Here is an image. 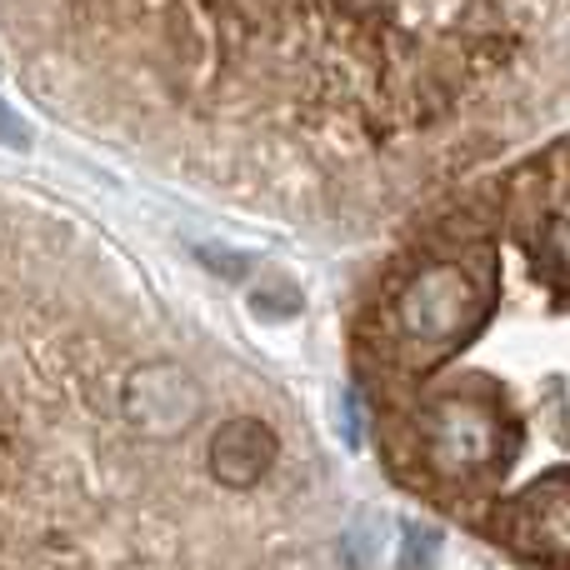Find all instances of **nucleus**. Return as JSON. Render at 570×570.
<instances>
[{
	"label": "nucleus",
	"instance_id": "nucleus-1",
	"mask_svg": "<svg viewBox=\"0 0 570 570\" xmlns=\"http://www.w3.org/2000/svg\"><path fill=\"white\" fill-rule=\"evenodd\" d=\"M0 56L76 136L341 240L391 236L570 116V6L0 0Z\"/></svg>",
	"mask_w": 570,
	"mask_h": 570
},
{
	"label": "nucleus",
	"instance_id": "nucleus-2",
	"mask_svg": "<svg viewBox=\"0 0 570 570\" xmlns=\"http://www.w3.org/2000/svg\"><path fill=\"white\" fill-rule=\"evenodd\" d=\"M0 570H345L305 405L100 226L6 196Z\"/></svg>",
	"mask_w": 570,
	"mask_h": 570
},
{
	"label": "nucleus",
	"instance_id": "nucleus-3",
	"mask_svg": "<svg viewBox=\"0 0 570 570\" xmlns=\"http://www.w3.org/2000/svg\"><path fill=\"white\" fill-rule=\"evenodd\" d=\"M345 365L391 485L521 570H570V130L411 216Z\"/></svg>",
	"mask_w": 570,
	"mask_h": 570
}]
</instances>
